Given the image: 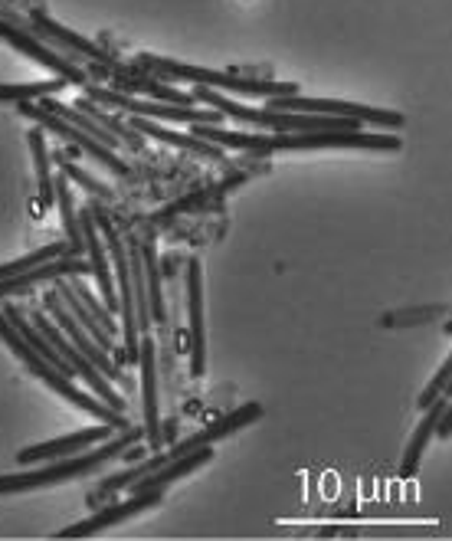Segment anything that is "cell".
Instances as JSON below:
<instances>
[{
    "label": "cell",
    "instance_id": "d6986e66",
    "mask_svg": "<svg viewBox=\"0 0 452 541\" xmlns=\"http://www.w3.org/2000/svg\"><path fill=\"white\" fill-rule=\"evenodd\" d=\"M0 341H4V345L10 348V351H14V355L23 361V364H27V371L33 374V378H40V381H46V378H50V374L56 371L53 368V364L50 361H46L43 355H40V351L37 348H33L30 345V341L27 338H23L20 332H17V328L14 325H10L7 322V315L4 312H0Z\"/></svg>",
    "mask_w": 452,
    "mask_h": 541
},
{
    "label": "cell",
    "instance_id": "7c38bea8",
    "mask_svg": "<svg viewBox=\"0 0 452 541\" xmlns=\"http://www.w3.org/2000/svg\"><path fill=\"white\" fill-rule=\"evenodd\" d=\"M43 309H46V315H50V319L56 322L59 332H63L69 341H73V345H76V348L82 351V355H86V358L95 364V368H99V371L105 374V378H109V381H118V378H122V371L115 368L112 355H109V351H105V348L95 345L92 335H89L86 328H82V325L73 319V312H69L66 305H63V299H59V292H56V289L43 292Z\"/></svg>",
    "mask_w": 452,
    "mask_h": 541
},
{
    "label": "cell",
    "instance_id": "44dd1931",
    "mask_svg": "<svg viewBox=\"0 0 452 541\" xmlns=\"http://www.w3.org/2000/svg\"><path fill=\"white\" fill-rule=\"evenodd\" d=\"M138 250H141V269H145L151 322L164 325V322H168V309H164V289H161V263H158V250H154V243H151V240L141 243Z\"/></svg>",
    "mask_w": 452,
    "mask_h": 541
},
{
    "label": "cell",
    "instance_id": "603a6c76",
    "mask_svg": "<svg viewBox=\"0 0 452 541\" xmlns=\"http://www.w3.org/2000/svg\"><path fill=\"white\" fill-rule=\"evenodd\" d=\"M53 204L59 207V217H63V230H66V243L69 253L82 256V230H79V214L73 204V191L66 184V174L59 171V178L53 181Z\"/></svg>",
    "mask_w": 452,
    "mask_h": 541
},
{
    "label": "cell",
    "instance_id": "8fae6325",
    "mask_svg": "<svg viewBox=\"0 0 452 541\" xmlns=\"http://www.w3.org/2000/svg\"><path fill=\"white\" fill-rule=\"evenodd\" d=\"M138 368H141V410H145V437L151 450H161L164 430H161V397H158V341L151 335H141L138 345Z\"/></svg>",
    "mask_w": 452,
    "mask_h": 541
},
{
    "label": "cell",
    "instance_id": "ac0fdd59",
    "mask_svg": "<svg viewBox=\"0 0 452 541\" xmlns=\"http://www.w3.org/2000/svg\"><path fill=\"white\" fill-rule=\"evenodd\" d=\"M132 119H135L132 128H135L138 135H151V138L164 141V145L194 151V155H204V158H210V161H223V158H220V145H210V141L197 138V135H177V132H171V128L158 125L154 119H141V115H132Z\"/></svg>",
    "mask_w": 452,
    "mask_h": 541
},
{
    "label": "cell",
    "instance_id": "ffe728a7",
    "mask_svg": "<svg viewBox=\"0 0 452 541\" xmlns=\"http://www.w3.org/2000/svg\"><path fill=\"white\" fill-rule=\"evenodd\" d=\"M190 135L210 141L220 148H240V151H256V155H269V135H249V132H226L220 125H190Z\"/></svg>",
    "mask_w": 452,
    "mask_h": 541
},
{
    "label": "cell",
    "instance_id": "83f0119b",
    "mask_svg": "<svg viewBox=\"0 0 452 541\" xmlns=\"http://www.w3.org/2000/svg\"><path fill=\"white\" fill-rule=\"evenodd\" d=\"M63 253H69V243H66V240H56V243H50V246H40V250H33V253L20 256V260H14V263L0 266V279H10V276L23 273V269H33V266H40V263H46V260H53V256H63Z\"/></svg>",
    "mask_w": 452,
    "mask_h": 541
},
{
    "label": "cell",
    "instance_id": "6da1fadb",
    "mask_svg": "<svg viewBox=\"0 0 452 541\" xmlns=\"http://www.w3.org/2000/svg\"><path fill=\"white\" fill-rule=\"evenodd\" d=\"M141 437H145V430L132 423L128 430H122V437L102 440L99 450H86V453L66 456V460H50V463H43L37 469H27V473L0 476V496H20V492H33V489H43V486H56V482L92 476V473H99L105 463H112V460H118V456H125L135 443H141Z\"/></svg>",
    "mask_w": 452,
    "mask_h": 541
},
{
    "label": "cell",
    "instance_id": "30bf717a",
    "mask_svg": "<svg viewBox=\"0 0 452 541\" xmlns=\"http://www.w3.org/2000/svg\"><path fill=\"white\" fill-rule=\"evenodd\" d=\"M187 348H190V378H204L207 371V325H204V269L200 260L187 263Z\"/></svg>",
    "mask_w": 452,
    "mask_h": 541
},
{
    "label": "cell",
    "instance_id": "d4e9b609",
    "mask_svg": "<svg viewBox=\"0 0 452 541\" xmlns=\"http://www.w3.org/2000/svg\"><path fill=\"white\" fill-rule=\"evenodd\" d=\"M27 145L33 155V168H37V184H40V201L43 207L53 204V171H50V151H46V138L43 128H30L27 132Z\"/></svg>",
    "mask_w": 452,
    "mask_h": 541
},
{
    "label": "cell",
    "instance_id": "5bb4252c",
    "mask_svg": "<svg viewBox=\"0 0 452 541\" xmlns=\"http://www.w3.org/2000/svg\"><path fill=\"white\" fill-rule=\"evenodd\" d=\"M79 230H82V253L89 260V273L95 276V292H99L102 305L109 309L112 315L118 312V292H115V282H112V266H109V253H105V243H102V233L95 227V217H92V207L79 210Z\"/></svg>",
    "mask_w": 452,
    "mask_h": 541
},
{
    "label": "cell",
    "instance_id": "9c48e42d",
    "mask_svg": "<svg viewBox=\"0 0 452 541\" xmlns=\"http://www.w3.org/2000/svg\"><path fill=\"white\" fill-rule=\"evenodd\" d=\"M0 40L10 43V46H14V50H20L23 56H30V60H37L40 66H46L53 76L66 79V86H86V82H89V79H86V69H82L76 60H69V56L56 53L53 46H46L40 37H33V33L14 27V23L0 20Z\"/></svg>",
    "mask_w": 452,
    "mask_h": 541
},
{
    "label": "cell",
    "instance_id": "e0dca14e",
    "mask_svg": "<svg viewBox=\"0 0 452 541\" xmlns=\"http://www.w3.org/2000/svg\"><path fill=\"white\" fill-rule=\"evenodd\" d=\"M446 397H449V394L436 397V401L423 410L426 417L416 423L413 437H410V443H407V453H403V460H400V476H403V479H410V476L420 473V463H423V456H426V446H430V440L436 437V423H439V417H443V410L449 407Z\"/></svg>",
    "mask_w": 452,
    "mask_h": 541
},
{
    "label": "cell",
    "instance_id": "277c9868",
    "mask_svg": "<svg viewBox=\"0 0 452 541\" xmlns=\"http://www.w3.org/2000/svg\"><path fill=\"white\" fill-rule=\"evenodd\" d=\"M272 151H397L400 135L364 132V128H321V132H279L269 138Z\"/></svg>",
    "mask_w": 452,
    "mask_h": 541
},
{
    "label": "cell",
    "instance_id": "7a4b0ae2",
    "mask_svg": "<svg viewBox=\"0 0 452 541\" xmlns=\"http://www.w3.org/2000/svg\"><path fill=\"white\" fill-rule=\"evenodd\" d=\"M259 417H263V407H259V404H243L240 410H233L230 417H223V420H217V423H210L207 430L190 433V437L177 443L174 450H168V453H154L151 460L135 463V466L122 469V473H115V476H109V479H102V482H99V489H95V496H115V492L128 489V486H132V482H138V479H145L148 473H154V469H161L164 463H171V460H177V456H184V453H190V450H197V446H204V443H213V440L230 437V433L249 427V423H256Z\"/></svg>",
    "mask_w": 452,
    "mask_h": 541
},
{
    "label": "cell",
    "instance_id": "4316f807",
    "mask_svg": "<svg viewBox=\"0 0 452 541\" xmlns=\"http://www.w3.org/2000/svg\"><path fill=\"white\" fill-rule=\"evenodd\" d=\"M66 282H69V289H73L76 296H79V302L86 305V309H89V312L95 315V319H99V322L105 325V332H109V335L115 338L118 325H115V319H112V312L105 309V305H102V299H99V296H95V289H92L89 282H86V276H66Z\"/></svg>",
    "mask_w": 452,
    "mask_h": 541
},
{
    "label": "cell",
    "instance_id": "f546056e",
    "mask_svg": "<svg viewBox=\"0 0 452 541\" xmlns=\"http://www.w3.org/2000/svg\"><path fill=\"white\" fill-rule=\"evenodd\" d=\"M449 378H452V355L443 361V368L433 374L430 384H426V391L420 394V401H416V404H420V410H426V407L436 401V397H443V394L449 391Z\"/></svg>",
    "mask_w": 452,
    "mask_h": 541
},
{
    "label": "cell",
    "instance_id": "484cf974",
    "mask_svg": "<svg viewBox=\"0 0 452 541\" xmlns=\"http://www.w3.org/2000/svg\"><path fill=\"white\" fill-rule=\"evenodd\" d=\"M66 86V79H53V82H0V102L17 105L23 99H40V96H56L59 89Z\"/></svg>",
    "mask_w": 452,
    "mask_h": 541
},
{
    "label": "cell",
    "instance_id": "2e32d148",
    "mask_svg": "<svg viewBox=\"0 0 452 541\" xmlns=\"http://www.w3.org/2000/svg\"><path fill=\"white\" fill-rule=\"evenodd\" d=\"M210 460H213V450H210V443H204V446H197V450H190V453H184V456H177V460L164 463L161 469H154V473H148L145 479L132 482V486H128V492L168 489V486H174L177 479H184V476L194 473V469L207 466Z\"/></svg>",
    "mask_w": 452,
    "mask_h": 541
},
{
    "label": "cell",
    "instance_id": "3957f363",
    "mask_svg": "<svg viewBox=\"0 0 452 541\" xmlns=\"http://www.w3.org/2000/svg\"><path fill=\"white\" fill-rule=\"evenodd\" d=\"M138 66H145L148 73H158L168 82H197V86L217 89V92H236L246 99H276L299 92L295 82H269V79H246L233 73H217V69L204 66H184L174 60H161V56H138Z\"/></svg>",
    "mask_w": 452,
    "mask_h": 541
},
{
    "label": "cell",
    "instance_id": "4fadbf2b",
    "mask_svg": "<svg viewBox=\"0 0 452 541\" xmlns=\"http://www.w3.org/2000/svg\"><path fill=\"white\" fill-rule=\"evenodd\" d=\"M66 276H89V260L86 256H76V253H63V256H53L33 269H23V273L10 276V279H0V299L7 296H27L30 289L43 286V282H56V279H66Z\"/></svg>",
    "mask_w": 452,
    "mask_h": 541
},
{
    "label": "cell",
    "instance_id": "8992f818",
    "mask_svg": "<svg viewBox=\"0 0 452 541\" xmlns=\"http://www.w3.org/2000/svg\"><path fill=\"white\" fill-rule=\"evenodd\" d=\"M266 109H279V112H308V115H335V119H358L361 125L380 128V132H397V128H403V115H400V112L371 109V105L341 102V99H305V96H299V92H292V96H276V99H269Z\"/></svg>",
    "mask_w": 452,
    "mask_h": 541
},
{
    "label": "cell",
    "instance_id": "52a82bcc",
    "mask_svg": "<svg viewBox=\"0 0 452 541\" xmlns=\"http://www.w3.org/2000/svg\"><path fill=\"white\" fill-rule=\"evenodd\" d=\"M17 112L23 115V119H30L33 125H40L43 132H53V135H59V138H66L69 145H76L79 151H86V155H89L92 161H99L105 171L118 174V178H125V174H128V164L118 161L112 148H105L102 141H95L92 135H86V132H82V128H76L73 122H66L63 115H56L53 109H46V105H40L37 99L17 102Z\"/></svg>",
    "mask_w": 452,
    "mask_h": 541
},
{
    "label": "cell",
    "instance_id": "5b68a950",
    "mask_svg": "<svg viewBox=\"0 0 452 541\" xmlns=\"http://www.w3.org/2000/svg\"><path fill=\"white\" fill-rule=\"evenodd\" d=\"M86 99L99 102L102 109H115L125 115H141V119H164V122H184V125H220L217 109H194V105H177V102H161V99H138L135 92H118L86 82Z\"/></svg>",
    "mask_w": 452,
    "mask_h": 541
},
{
    "label": "cell",
    "instance_id": "f1b7e54d",
    "mask_svg": "<svg viewBox=\"0 0 452 541\" xmlns=\"http://www.w3.org/2000/svg\"><path fill=\"white\" fill-rule=\"evenodd\" d=\"M59 171L66 174V178H73L79 187H86L89 194H95L99 201H112V187H105L102 181H95L92 174L86 168H79V164H73V158H66V155H59Z\"/></svg>",
    "mask_w": 452,
    "mask_h": 541
},
{
    "label": "cell",
    "instance_id": "7402d4cb",
    "mask_svg": "<svg viewBox=\"0 0 452 541\" xmlns=\"http://www.w3.org/2000/svg\"><path fill=\"white\" fill-rule=\"evenodd\" d=\"M56 282H59V286H56L59 299H63V305H66V309L73 312V319H76V322H79L82 328H86L89 335H92V341H95V345H99V348H105V351H109V355H112V351H115V338H112L109 332H105V325H102L99 319H95V315L86 309V305L79 302V296H76L73 289H69V282H66V279H56Z\"/></svg>",
    "mask_w": 452,
    "mask_h": 541
},
{
    "label": "cell",
    "instance_id": "cb8c5ba5",
    "mask_svg": "<svg viewBox=\"0 0 452 541\" xmlns=\"http://www.w3.org/2000/svg\"><path fill=\"white\" fill-rule=\"evenodd\" d=\"M76 109H82L86 115H92V119L99 122L102 128H109V132H112L118 141H122L125 148H132V151H141V148H145V138H141V135H138L135 128L128 125V122H122V119H118V115L102 112V105H99V102H92V99H86V96H82V99L76 102Z\"/></svg>",
    "mask_w": 452,
    "mask_h": 541
},
{
    "label": "cell",
    "instance_id": "ba28073f",
    "mask_svg": "<svg viewBox=\"0 0 452 541\" xmlns=\"http://www.w3.org/2000/svg\"><path fill=\"white\" fill-rule=\"evenodd\" d=\"M158 502H164V489H148V492H132L125 502H109V505H99L95 515H89L86 522H76L69 528H59L56 538H92L105 532V528H115V525H125L128 519L135 515L154 509Z\"/></svg>",
    "mask_w": 452,
    "mask_h": 541
},
{
    "label": "cell",
    "instance_id": "9a60e30c",
    "mask_svg": "<svg viewBox=\"0 0 452 541\" xmlns=\"http://www.w3.org/2000/svg\"><path fill=\"white\" fill-rule=\"evenodd\" d=\"M112 433H118L112 423H102V427H86V430H76L69 437H59L50 443H37L30 450H20L17 453V463L20 466H33V463H50V460H66V456H76V453H86L92 446H99L102 440H109Z\"/></svg>",
    "mask_w": 452,
    "mask_h": 541
}]
</instances>
